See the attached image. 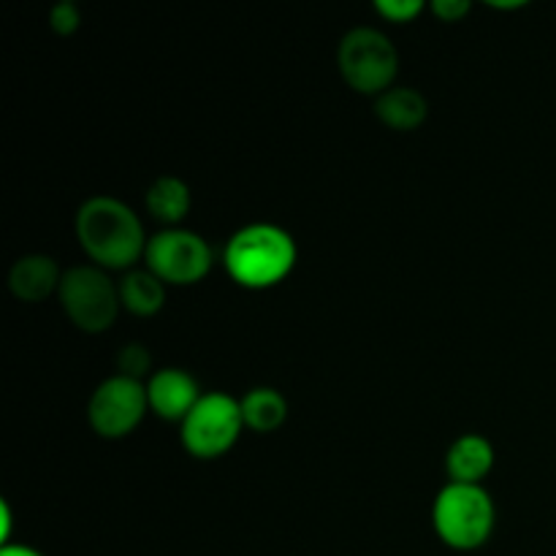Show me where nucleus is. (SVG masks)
<instances>
[{"instance_id": "nucleus-1", "label": "nucleus", "mask_w": 556, "mask_h": 556, "mask_svg": "<svg viewBox=\"0 0 556 556\" xmlns=\"http://www.w3.org/2000/svg\"><path fill=\"white\" fill-rule=\"evenodd\" d=\"M76 239L92 266L101 269H128L144 258V226L128 204L112 195L87 199L76 212Z\"/></svg>"}, {"instance_id": "nucleus-2", "label": "nucleus", "mask_w": 556, "mask_h": 556, "mask_svg": "<svg viewBox=\"0 0 556 556\" xmlns=\"http://www.w3.org/2000/svg\"><path fill=\"white\" fill-rule=\"evenodd\" d=\"M223 264L233 282L242 288H271L291 275L296 264V242L291 233L271 223L244 226L228 239Z\"/></svg>"}, {"instance_id": "nucleus-3", "label": "nucleus", "mask_w": 556, "mask_h": 556, "mask_svg": "<svg viewBox=\"0 0 556 556\" xmlns=\"http://www.w3.org/2000/svg\"><path fill=\"white\" fill-rule=\"evenodd\" d=\"M494 503L483 486L448 483L434 500L432 521L440 541L456 552H472L489 541L494 530Z\"/></svg>"}, {"instance_id": "nucleus-4", "label": "nucleus", "mask_w": 556, "mask_h": 556, "mask_svg": "<svg viewBox=\"0 0 556 556\" xmlns=\"http://www.w3.org/2000/svg\"><path fill=\"white\" fill-rule=\"evenodd\" d=\"M58 299L71 324L87 334L106 331L123 309L119 286H114L101 266H71L68 271H63Z\"/></svg>"}, {"instance_id": "nucleus-5", "label": "nucleus", "mask_w": 556, "mask_h": 556, "mask_svg": "<svg viewBox=\"0 0 556 556\" xmlns=\"http://www.w3.org/2000/svg\"><path fill=\"white\" fill-rule=\"evenodd\" d=\"M337 65L348 87L362 96H383L400 68V54L380 30L356 27L340 41Z\"/></svg>"}, {"instance_id": "nucleus-6", "label": "nucleus", "mask_w": 556, "mask_h": 556, "mask_svg": "<svg viewBox=\"0 0 556 556\" xmlns=\"http://www.w3.org/2000/svg\"><path fill=\"white\" fill-rule=\"evenodd\" d=\"M242 429V402L215 391L201 396L182 421V445L195 459H217L237 445Z\"/></svg>"}, {"instance_id": "nucleus-7", "label": "nucleus", "mask_w": 556, "mask_h": 556, "mask_svg": "<svg viewBox=\"0 0 556 556\" xmlns=\"http://www.w3.org/2000/svg\"><path fill=\"white\" fill-rule=\"evenodd\" d=\"M147 269L168 286H193L212 269V248L204 237L185 228H166L147 242Z\"/></svg>"}, {"instance_id": "nucleus-8", "label": "nucleus", "mask_w": 556, "mask_h": 556, "mask_svg": "<svg viewBox=\"0 0 556 556\" xmlns=\"http://www.w3.org/2000/svg\"><path fill=\"white\" fill-rule=\"evenodd\" d=\"M147 410H150L147 386H141V380L114 375L92 391L87 418L101 438L119 440L139 427Z\"/></svg>"}, {"instance_id": "nucleus-9", "label": "nucleus", "mask_w": 556, "mask_h": 556, "mask_svg": "<svg viewBox=\"0 0 556 556\" xmlns=\"http://www.w3.org/2000/svg\"><path fill=\"white\" fill-rule=\"evenodd\" d=\"M199 383L193 375L185 369H157L147 383V400H150V410L161 416L163 421H179L188 418V413L199 405Z\"/></svg>"}, {"instance_id": "nucleus-10", "label": "nucleus", "mask_w": 556, "mask_h": 556, "mask_svg": "<svg viewBox=\"0 0 556 556\" xmlns=\"http://www.w3.org/2000/svg\"><path fill=\"white\" fill-rule=\"evenodd\" d=\"M63 271L49 255H25L16 261L9 271V288L22 302H43L47 296L60 291Z\"/></svg>"}, {"instance_id": "nucleus-11", "label": "nucleus", "mask_w": 556, "mask_h": 556, "mask_svg": "<svg viewBox=\"0 0 556 556\" xmlns=\"http://www.w3.org/2000/svg\"><path fill=\"white\" fill-rule=\"evenodd\" d=\"M494 467V448L481 434H465L456 440L445 456V470L451 483H467V486H481L483 478Z\"/></svg>"}, {"instance_id": "nucleus-12", "label": "nucleus", "mask_w": 556, "mask_h": 556, "mask_svg": "<svg viewBox=\"0 0 556 556\" xmlns=\"http://www.w3.org/2000/svg\"><path fill=\"white\" fill-rule=\"evenodd\" d=\"M427 98L413 87H391L375 103V114L391 130H416L427 119Z\"/></svg>"}, {"instance_id": "nucleus-13", "label": "nucleus", "mask_w": 556, "mask_h": 556, "mask_svg": "<svg viewBox=\"0 0 556 556\" xmlns=\"http://www.w3.org/2000/svg\"><path fill=\"white\" fill-rule=\"evenodd\" d=\"M119 302L128 313L139 318L161 313L166 304V282L152 275L150 269H134L119 280Z\"/></svg>"}, {"instance_id": "nucleus-14", "label": "nucleus", "mask_w": 556, "mask_h": 556, "mask_svg": "<svg viewBox=\"0 0 556 556\" xmlns=\"http://www.w3.org/2000/svg\"><path fill=\"white\" fill-rule=\"evenodd\" d=\"M147 210L155 220L174 228L190 212V188L179 177H157L147 190Z\"/></svg>"}, {"instance_id": "nucleus-15", "label": "nucleus", "mask_w": 556, "mask_h": 556, "mask_svg": "<svg viewBox=\"0 0 556 556\" xmlns=\"http://www.w3.org/2000/svg\"><path fill=\"white\" fill-rule=\"evenodd\" d=\"M288 416V402L275 389H253L242 396V418L244 427L253 432H275L282 427Z\"/></svg>"}, {"instance_id": "nucleus-16", "label": "nucleus", "mask_w": 556, "mask_h": 556, "mask_svg": "<svg viewBox=\"0 0 556 556\" xmlns=\"http://www.w3.org/2000/svg\"><path fill=\"white\" fill-rule=\"evenodd\" d=\"M150 353H147V348L139 345V342H130V345H125L123 351L117 353V369L123 378L141 380L150 372Z\"/></svg>"}, {"instance_id": "nucleus-17", "label": "nucleus", "mask_w": 556, "mask_h": 556, "mask_svg": "<svg viewBox=\"0 0 556 556\" xmlns=\"http://www.w3.org/2000/svg\"><path fill=\"white\" fill-rule=\"evenodd\" d=\"M375 11H378L383 20L396 22V25H405V22L416 20L424 11L421 0H378L375 3Z\"/></svg>"}, {"instance_id": "nucleus-18", "label": "nucleus", "mask_w": 556, "mask_h": 556, "mask_svg": "<svg viewBox=\"0 0 556 556\" xmlns=\"http://www.w3.org/2000/svg\"><path fill=\"white\" fill-rule=\"evenodd\" d=\"M79 22H81L79 9H76L74 3H68V0L54 5L52 14H49V25H52V30L60 33V36H71V33L79 27Z\"/></svg>"}, {"instance_id": "nucleus-19", "label": "nucleus", "mask_w": 556, "mask_h": 556, "mask_svg": "<svg viewBox=\"0 0 556 556\" xmlns=\"http://www.w3.org/2000/svg\"><path fill=\"white\" fill-rule=\"evenodd\" d=\"M432 11L440 22H459L462 16L470 14V3L467 0H434Z\"/></svg>"}, {"instance_id": "nucleus-20", "label": "nucleus", "mask_w": 556, "mask_h": 556, "mask_svg": "<svg viewBox=\"0 0 556 556\" xmlns=\"http://www.w3.org/2000/svg\"><path fill=\"white\" fill-rule=\"evenodd\" d=\"M0 556H43V554H38L36 548H27V546H11V543H5L3 552H0Z\"/></svg>"}, {"instance_id": "nucleus-21", "label": "nucleus", "mask_w": 556, "mask_h": 556, "mask_svg": "<svg viewBox=\"0 0 556 556\" xmlns=\"http://www.w3.org/2000/svg\"><path fill=\"white\" fill-rule=\"evenodd\" d=\"M489 5H494V9H521L525 3H489Z\"/></svg>"}]
</instances>
